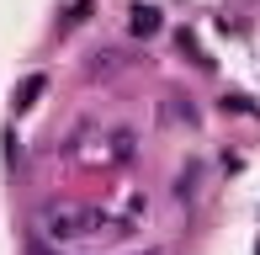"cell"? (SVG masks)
<instances>
[{
  "label": "cell",
  "mask_w": 260,
  "mask_h": 255,
  "mask_svg": "<svg viewBox=\"0 0 260 255\" xmlns=\"http://www.w3.org/2000/svg\"><path fill=\"white\" fill-rule=\"evenodd\" d=\"M117 213H106V207H69V213H48L43 218V234L48 239H64V245H96V239H117L122 229H133L122 218V224H112Z\"/></svg>",
  "instance_id": "1"
},
{
  "label": "cell",
  "mask_w": 260,
  "mask_h": 255,
  "mask_svg": "<svg viewBox=\"0 0 260 255\" xmlns=\"http://www.w3.org/2000/svg\"><path fill=\"white\" fill-rule=\"evenodd\" d=\"M159 27H165V16L154 6H133V11H127V32H133V38H154Z\"/></svg>",
  "instance_id": "2"
},
{
  "label": "cell",
  "mask_w": 260,
  "mask_h": 255,
  "mask_svg": "<svg viewBox=\"0 0 260 255\" xmlns=\"http://www.w3.org/2000/svg\"><path fill=\"white\" fill-rule=\"evenodd\" d=\"M43 90H48V75H27V80H21V85H16V112H27L32 101L43 96Z\"/></svg>",
  "instance_id": "3"
},
{
  "label": "cell",
  "mask_w": 260,
  "mask_h": 255,
  "mask_svg": "<svg viewBox=\"0 0 260 255\" xmlns=\"http://www.w3.org/2000/svg\"><path fill=\"white\" fill-rule=\"evenodd\" d=\"M197 192H202V165H186L181 181H175V197L186 202V197H197Z\"/></svg>",
  "instance_id": "4"
},
{
  "label": "cell",
  "mask_w": 260,
  "mask_h": 255,
  "mask_svg": "<svg viewBox=\"0 0 260 255\" xmlns=\"http://www.w3.org/2000/svg\"><path fill=\"white\" fill-rule=\"evenodd\" d=\"M117 69H122V59H117V53H96V59H90V80H101V75H117Z\"/></svg>",
  "instance_id": "5"
}]
</instances>
